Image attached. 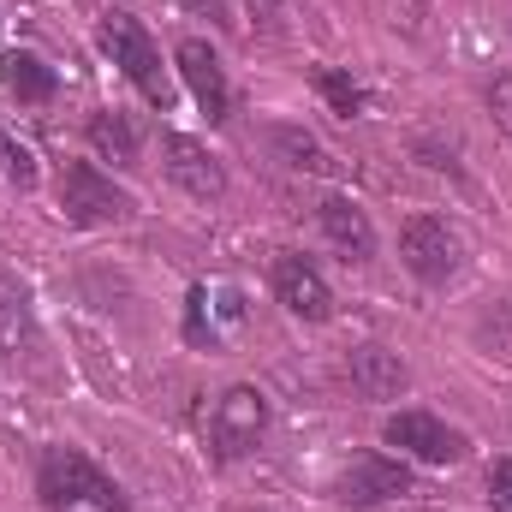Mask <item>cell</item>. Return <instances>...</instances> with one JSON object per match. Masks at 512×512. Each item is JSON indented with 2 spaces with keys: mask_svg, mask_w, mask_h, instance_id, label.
I'll list each match as a JSON object with an SVG mask.
<instances>
[{
  "mask_svg": "<svg viewBox=\"0 0 512 512\" xmlns=\"http://www.w3.org/2000/svg\"><path fill=\"white\" fill-rule=\"evenodd\" d=\"M0 84H6V96H18V102L42 108V102H54V90H60V72H54L42 54H24V48H12V54L0 60Z\"/></svg>",
  "mask_w": 512,
  "mask_h": 512,
  "instance_id": "5bb4252c",
  "label": "cell"
},
{
  "mask_svg": "<svg viewBox=\"0 0 512 512\" xmlns=\"http://www.w3.org/2000/svg\"><path fill=\"white\" fill-rule=\"evenodd\" d=\"M316 90H322V102H328L340 120H358V114L370 108V96H364L346 72H334V66H322V72H316Z\"/></svg>",
  "mask_w": 512,
  "mask_h": 512,
  "instance_id": "ac0fdd59",
  "label": "cell"
},
{
  "mask_svg": "<svg viewBox=\"0 0 512 512\" xmlns=\"http://www.w3.org/2000/svg\"><path fill=\"white\" fill-rule=\"evenodd\" d=\"M161 161H167V179L179 185V191H191V197H221L227 191V173H221V161L197 143V137H185V131H167L161 137Z\"/></svg>",
  "mask_w": 512,
  "mask_h": 512,
  "instance_id": "8fae6325",
  "label": "cell"
},
{
  "mask_svg": "<svg viewBox=\"0 0 512 512\" xmlns=\"http://www.w3.org/2000/svg\"><path fill=\"white\" fill-rule=\"evenodd\" d=\"M489 507L512 512V459H495L489 465Z\"/></svg>",
  "mask_w": 512,
  "mask_h": 512,
  "instance_id": "44dd1931",
  "label": "cell"
},
{
  "mask_svg": "<svg viewBox=\"0 0 512 512\" xmlns=\"http://www.w3.org/2000/svg\"><path fill=\"white\" fill-rule=\"evenodd\" d=\"M399 256H405V268H411L423 286H441V280L459 274L465 245H459V233H453L441 215H411V221L399 227Z\"/></svg>",
  "mask_w": 512,
  "mask_h": 512,
  "instance_id": "5b68a950",
  "label": "cell"
},
{
  "mask_svg": "<svg viewBox=\"0 0 512 512\" xmlns=\"http://www.w3.org/2000/svg\"><path fill=\"white\" fill-rule=\"evenodd\" d=\"M36 340V310H30V292L12 280V274H0V352H24Z\"/></svg>",
  "mask_w": 512,
  "mask_h": 512,
  "instance_id": "2e32d148",
  "label": "cell"
},
{
  "mask_svg": "<svg viewBox=\"0 0 512 512\" xmlns=\"http://www.w3.org/2000/svg\"><path fill=\"white\" fill-rule=\"evenodd\" d=\"M60 215L72 227H108V221H126L131 215V197L96 161H66L60 167Z\"/></svg>",
  "mask_w": 512,
  "mask_h": 512,
  "instance_id": "277c9868",
  "label": "cell"
},
{
  "mask_svg": "<svg viewBox=\"0 0 512 512\" xmlns=\"http://www.w3.org/2000/svg\"><path fill=\"white\" fill-rule=\"evenodd\" d=\"M483 102H489V114H495V126L512 137V72H495L489 78V90H483Z\"/></svg>",
  "mask_w": 512,
  "mask_h": 512,
  "instance_id": "ffe728a7",
  "label": "cell"
},
{
  "mask_svg": "<svg viewBox=\"0 0 512 512\" xmlns=\"http://www.w3.org/2000/svg\"><path fill=\"white\" fill-rule=\"evenodd\" d=\"M399 495H411V471L387 453H358L340 471V501L346 507H382V501H399Z\"/></svg>",
  "mask_w": 512,
  "mask_h": 512,
  "instance_id": "9c48e42d",
  "label": "cell"
},
{
  "mask_svg": "<svg viewBox=\"0 0 512 512\" xmlns=\"http://www.w3.org/2000/svg\"><path fill=\"white\" fill-rule=\"evenodd\" d=\"M102 48H108V60L126 72L131 84L143 90V102L149 108H173V84H167V66H161V54H155V42H149V30L131 18V12H102Z\"/></svg>",
  "mask_w": 512,
  "mask_h": 512,
  "instance_id": "7a4b0ae2",
  "label": "cell"
},
{
  "mask_svg": "<svg viewBox=\"0 0 512 512\" xmlns=\"http://www.w3.org/2000/svg\"><path fill=\"white\" fill-rule=\"evenodd\" d=\"M173 66H179L185 90L197 96V108L221 126V120H227V108H233V90H227V72H221L215 48H209L203 36H185V42H179V54H173Z\"/></svg>",
  "mask_w": 512,
  "mask_h": 512,
  "instance_id": "30bf717a",
  "label": "cell"
},
{
  "mask_svg": "<svg viewBox=\"0 0 512 512\" xmlns=\"http://www.w3.org/2000/svg\"><path fill=\"white\" fill-rule=\"evenodd\" d=\"M84 137H90V149H96L102 161H114V167H131V161H137V149H143L137 126H131L120 108H102V114H90Z\"/></svg>",
  "mask_w": 512,
  "mask_h": 512,
  "instance_id": "9a60e30c",
  "label": "cell"
},
{
  "mask_svg": "<svg viewBox=\"0 0 512 512\" xmlns=\"http://www.w3.org/2000/svg\"><path fill=\"white\" fill-rule=\"evenodd\" d=\"M352 387H358L364 399H399V393L411 387V370H405L399 352H387V346H358V352H352Z\"/></svg>",
  "mask_w": 512,
  "mask_h": 512,
  "instance_id": "4fadbf2b",
  "label": "cell"
},
{
  "mask_svg": "<svg viewBox=\"0 0 512 512\" xmlns=\"http://www.w3.org/2000/svg\"><path fill=\"white\" fill-rule=\"evenodd\" d=\"M245 322V292L239 286H221V280H197L185 292V340L191 346H227L233 328Z\"/></svg>",
  "mask_w": 512,
  "mask_h": 512,
  "instance_id": "8992f818",
  "label": "cell"
},
{
  "mask_svg": "<svg viewBox=\"0 0 512 512\" xmlns=\"http://www.w3.org/2000/svg\"><path fill=\"white\" fill-rule=\"evenodd\" d=\"M316 221H322L328 245L346 251V262H370V256H376V227H370V215H364L352 197H322V203H316Z\"/></svg>",
  "mask_w": 512,
  "mask_h": 512,
  "instance_id": "7c38bea8",
  "label": "cell"
},
{
  "mask_svg": "<svg viewBox=\"0 0 512 512\" xmlns=\"http://www.w3.org/2000/svg\"><path fill=\"white\" fill-rule=\"evenodd\" d=\"M36 501L42 512H131L114 477L96 471L78 447H48L36 465Z\"/></svg>",
  "mask_w": 512,
  "mask_h": 512,
  "instance_id": "6da1fadb",
  "label": "cell"
},
{
  "mask_svg": "<svg viewBox=\"0 0 512 512\" xmlns=\"http://www.w3.org/2000/svg\"><path fill=\"white\" fill-rule=\"evenodd\" d=\"M387 447H399V453H411V459H423V465H453V459H465V435L459 429H447L435 411H393L382 429Z\"/></svg>",
  "mask_w": 512,
  "mask_h": 512,
  "instance_id": "52a82bcc",
  "label": "cell"
},
{
  "mask_svg": "<svg viewBox=\"0 0 512 512\" xmlns=\"http://www.w3.org/2000/svg\"><path fill=\"white\" fill-rule=\"evenodd\" d=\"M0 179H6V185H18V191H30V185H36V155H30V149H24L6 126H0Z\"/></svg>",
  "mask_w": 512,
  "mask_h": 512,
  "instance_id": "d6986e66",
  "label": "cell"
},
{
  "mask_svg": "<svg viewBox=\"0 0 512 512\" xmlns=\"http://www.w3.org/2000/svg\"><path fill=\"white\" fill-rule=\"evenodd\" d=\"M262 435H268V393L262 387H227L221 399H215V411H209V453L221 459V465H233V459H245L262 447Z\"/></svg>",
  "mask_w": 512,
  "mask_h": 512,
  "instance_id": "3957f363",
  "label": "cell"
},
{
  "mask_svg": "<svg viewBox=\"0 0 512 512\" xmlns=\"http://www.w3.org/2000/svg\"><path fill=\"white\" fill-rule=\"evenodd\" d=\"M274 298H280L298 322H328V316H334V292H328L322 268L298 251H286L274 262Z\"/></svg>",
  "mask_w": 512,
  "mask_h": 512,
  "instance_id": "ba28073f",
  "label": "cell"
},
{
  "mask_svg": "<svg viewBox=\"0 0 512 512\" xmlns=\"http://www.w3.org/2000/svg\"><path fill=\"white\" fill-rule=\"evenodd\" d=\"M268 143H274V155H280L286 167H298V173H334V155H328L304 126H274Z\"/></svg>",
  "mask_w": 512,
  "mask_h": 512,
  "instance_id": "e0dca14e",
  "label": "cell"
}]
</instances>
